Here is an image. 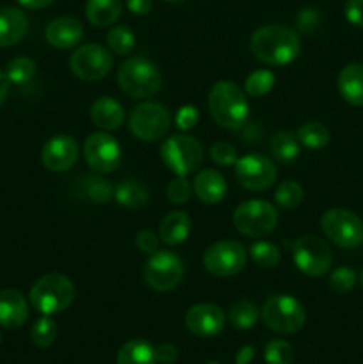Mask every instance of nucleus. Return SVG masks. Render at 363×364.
<instances>
[{
	"label": "nucleus",
	"instance_id": "nucleus-29",
	"mask_svg": "<svg viewBox=\"0 0 363 364\" xmlns=\"http://www.w3.org/2000/svg\"><path fill=\"white\" fill-rule=\"evenodd\" d=\"M228 318H230L231 326L235 329H251L260 320V309L256 308L255 302L242 299V301H237L231 306L230 313H228Z\"/></svg>",
	"mask_w": 363,
	"mask_h": 364
},
{
	"label": "nucleus",
	"instance_id": "nucleus-37",
	"mask_svg": "<svg viewBox=\"0 0 363 364\" xmlns=\"http://www.w3.org/2000/svg\"><path fill=\"white\" fill-rule=\"evenodd\" d=\"M57 338V326L50 316H43V318L36 320V323L31 329V340L36 347L48 348L50 345L56 341Z\"/></svg>",
	"mask_w": 363,
	"mask_h": 364
},
{
	"label": "nucleus",
	"instance_id": "nucleus-34",
	"mask_svg": "<svg viewBox=\"0 0 363 364\" xmlns=\"http://www.w3.org/2000/svg\"><path fill=\"white\" fill-rule=\"evenodd\" d=\"M82 194L96 205H105L114 198L112 185L98 176H88L82 181Z\"/></svg>",
	"mask_w": 363,
	"mask_h": 364
},
{
	"label": "nucleus",
	"instance_id": "nucleus-46",
	"mask_svg": "<svg viewBox=\"0 0 363 364\" xmlns=\"http://www.w3.org/2000/svg\"><path fill=\"white\" fill-rule=\"evenodd\" d=\"M157 363L173 364L178 359V348L173 343H160L155 347Z\"/></svg>",
	"mask_w": 363,
	"mask_h": 364
},
{
	"label": "nucleus",
	"instance_id": "nucleus-5",
	"mask_svg": "<svg viewBox=\"0 0 363 364\" xmlns=\"http://www.w3.org/2000/svg\"><path fill=\"white\" fill-rule=\"evenodd\" d=\"M160 159L171 173L187 178L201 167L205 149L201 142L191 135H173L164 141L160 148Z\"/></svg>",
	"mask_w": 363,
	"mask_h": 364
},
{
	"label": "nucleus",
	"instance_id": "nucleus-21",
	"mask_svg": "<svg viewBox=\"0 0 363 364\" xmlns=\"http://www.w3.org/2000/svg\"><path fill=\"white\" fill-rule=\"evenodd\" d=\"M28 31V18L18 7L0 9V48H7L25 38Z\"/></svg>",
	"mask_w": 363,
	"mask_h": 364
},
{
	"label": "nucleus",
	"instance_id": "nucleus-11",
	"mask_svg": "<svg viewBox=\"0 0 363 364\" xmlns=\"http://www.w3.org/2000/svg\"><path fill=\"white\" fill-rule=\"evenodd\" d=\"M292 258H294L295 267L305 276L320 277L330 272L331 263H333V252L326 240L315 237V235H305L294 244Z\"/></svg>",
	"mask_w": 363,
	"mask_h": 364
},
{
	"label": "nucleus",
	"instance_id": "nucleus-41",
	"mask_svg": "<svg viewBox=\"0 0 363 364\" xmlns=\"http://www.w3.org/2000/svg\"><path fill=\"white\" fill-rule=\"evenodd\" d=\"M167 199H169L173 205H184L191 199L192 196V185L185 180L184 176H177L167 183L166 188Z\"/></svg>",
	"mask_w": 363,
	"mask_h": 364
},
{
	"label": "nucleus",
	"instance_id": "nucleus-51",
	"mask_svg": "<svg viewBox=\"0 0 363 364\" xmlns=\"http://www.w3.org/2000/svg\"><path fill=\"white\" fill-rule=\"evenodd\" d=\"M359 287H362V290H363V270L359 272Z\"/></svg>",
	"mask_w": 363,
	"mask_h": 364
},
{
	"label": "nucleus",
	"instance_id": "nucleus-10",
	"mask_svg": "<svg viewBox=\"0 0 363 364\" xmlns=\"http://www.w3.org/2000/svg\"><path fill=\"white\" fill-rule=\"evenodd\" d=\"M320 228L333 244L354 249L363 244V220L347 208H331L320 217Z\"/></svg>",
	"mask_w": 363,
	"mask_h": 364
},
{
	"label": "nucleus",
	"instance_id": "nucleus-23",
	"mask_svg": "<svg viewBox=\"0 0 363 364\" xmlns=\"http://www.w3.org/2000/svg\"><path fill=\"white\" fill-rule=\"evenodd\" d=\"M338 91L342 98L354 107H363V64L351 63L338 73Z\"/></svg>",
	"mask_w": 363,
	"mask_h": 364
},
{
	"label": "nucleus",
	"instance_id": "nucleus-52",
	"mask_svg": "<svg viewBox=\"0 0 363 364\" xmlns=\"http://www.w3.org/2000/svg\"><path fill=\"white\" fill-rule=\"evenodd\" d=\"M164 2H171V4H177V2H182V0H164Z\"/></svg>",
	"mask_w": 363,
	"mask_h": 364
},
{
	"label": "nucleus",
	"instance_id": "nucleus-45",
	"mask_svg": "<svg viewBox=\"0 0 363 364\" xmlns=\"http://www.w3.org/2000/svg\"><path fill=\"white\" fill-rule=\"evenodd\" d=\"M344 13L349 23L363 27V0H347L344 6Z\"/></svg>",
	"mask_w": 363,
	"mask_h": 364
},
{
	"label": "nucleus",
	"instance_id": "nucleus-47",
	"mask_svg": "<svg viewBox=\"0 0 363 364\" xmlns=\"http://www.w3.org/2000/svg\"><path fill=\"white\" fill-rule=\"evenodd\" d=\"M130 13L134 14H148L153 9V0H125Z\"/></svg>",
	"mask_w": 363,
	"mask_h": 364
},
{
	"label": "nucleus",
	"instance_id": "nucleus-9",
	"mask_svg": "<svg viewBox=\"0 0 363 364\" xmlns=\"http://www.w3.org/2000/svg\"><path fill=\"white\" fill-rule=\"evenodd\" d=\"M185 274V263L177 252L157 251L149 255L142 269L146 284L155 291H169L182 283Z\"/></svg>",
	"mask_w": 363,
	"mask_h": 364
},
{
	"label": "nucleus",
	"instance_id": "nucleus-20",
	"mask_svg": "<svg viewBox=\"0 0 363 364\" xmlns=\"http://www.w3.org/2000/svg\"><path fill=\"white\" fill-rule=\"evenodd\" d=\"M28 318V304L18 290L0 291V326L6 329H18Z\"/></svg>",
	"mask_w": 363,
	"mask_h": 364
},
{
	"label": "nucleus",
	"instance_id": "nucleus-43",
	"mask_svg": "<svg viewBox=\"0 0 363 364\" xmlns=\"http://www.w3.org/2000/svg\"><path fill=\"white\" fill-rule=\"evenodd\" d=\"M320 23V14L317 9H312V7H305L301 9V13L298 14V28L302 32V34H312Z\"/></svg>",
	"mask_w": 363,
	"mask_h": 364
},
{
	"label": "nucleus",
	"instance_id": "nucleus-35",
	"mask_svg": "<svg viewBox=\"0 0 363 364\" xmlns=\"http://www.w3.org/2000/svg\"><path fill=\"white\" fill-rule=\"evenodd\" d=\"M7 80L11 84L23 85L31 82L36 75V63L31 57H14L6 66Z\"/></svg>",
	"mask_w": 363,
	"mask_h": 364
},
{
	"label": "nucleus",
	"instance_id": "nucleus-4",
	"mask_svg": "<svg viewBox=\"0 0 363 364\" xmlns=\"http://www.w3.org/2000/svg\"><path fill=\"white\" fill-rule=\"evenodd\" d=\"M117 85L130 98L146 100L160 91L162 75L146 57H130L117 70Z\"/></svg>",
	"mask_w": 363,
	"mask_h": 364
},
{
	"label": "nucleus",
	"instance_id": "nucleus-14",
	"mask_svg": "<svg viewBox=\"0 0 363 364\" xmlns=\"http://www.w3.org/2000/svg\"><path fill=\"white\" fill-rule=\"evenodd\" d=\"M235 178L246 191L262 192L276 181L278 169L274 162L260 153L241 156L235 164Z\"/></svg>",
	"mask_w": 363,
	"mask_h": 364
},
{
	"label": "nucleus",
	"instance_id": "nucleus-27",
	"mask_svg": "<svg viewBox=\"0 0 363 364\" xmlns=\"http://www.w3.org/2000/svg\"><path fill=\"white\" fill-rule=\"evenodd\" d=\"M148 188L137 180H123L114 188V199L117 205L128 210H139L148 203Z\"/></svg>",
	"mask_w": 363,
	"mask_h": 364
},
{
	"label": "nucleus",
	"instance_id": "nucleus-17",
	"mask_svg": "<svg viewBox=\"0 0 363 364\" xmlns=\"http://www.w3.org/2000/svg\"><path fill=\"white\" fill-rule=\"evenodd\" d=\"M223 309L216 304H194L185 313V326L194 336L214 338L224 329Z\"/></svg>",
	"mask_w": 363,
	"mask_h": 364
},
{
	"label": "nucleus",
	"instance_id": "nucleus-2",
	"mask_svg": "<svg viewBox=\"0 0 363 364\" xmlns=\"http://www.w3.org/2000/svg\"><path fill=\"white\" fill-rule=\"evenodd\" d=\"M209 109L219 127L235 130L249 117L248 95L235 82L219 80L209 92Z\"/></svg>",
	"mask_w": 363,
	"mask_h": 364
},
{
	"label": "nucleus",
	"instance_id": "nucleus-26",
	"mask_svg": "<svg viewBox=\"0 0 363 364\" xmlns=\"http://www.w3.org/2000/svg\"><path fill=\"white\" fill-rule=\"evenodd\" d=\"M269 151L273 159L280 164H292L299 159L301 153V142L298 134L290 130H281L270 137Z\"/></svg>",
	"mask_w": 363,
	"mask_h": 364
},
{
	"label": "nucleus",
	"instance_id": "nucleus-50",
	"mask_svg": "<svg viewBox=\"0 0 363 364\" xmlns=\"http://www.w3.org/2000/svg\"><path fill=\"white\" fill-rule=\"evenodd\" d=\"M9 85H11V82L7 80L6 71L0 70V105H2L4 100H6V96H7V92H9Z\"/></svg>",
	"mask_w": 363,
	"mask_h": 364
},
{
	"label": "nucleus",
	"instance_id": "nucleus-42",
	"mask_svg": "<svg viewBox=\"0 0 363 364\" xmlns=\"http://www.w3.org/2000/svg\"><path fill=\"white\" fill-rule=\"evenodd\" d=\"M174 121H177L178 130H182V132L192 130V128H194L196 124H198V121H199L198 109H196V107H192V105H184L177 112V117H174Z\"/></svg>",
	"mask_w": 363,
	"mask_h": 364
},
{
	"label": "nucleus",
	"instance_id": "nucleus-32",
	"mask_svg": "<svg viewBox=\"0 0 363 364\" xmlns=\"http://www.w3.org/2000/svg\"><path fill=\"white\" fill-rule=\"evenodd\" d=\"M276 84V77L270 70H256L248 75L244 82V92L251 98H262L267 92L273 91Z\"/></svg>",
	"mask_w": 363,
	"mask_h": 364
},
{
	"label": "nucleus",
	"instance_id": "nucleus-1",
	"mask_svg": "<svg viewBox=\"0 0 363 364\" xmlns=\"http://www.w3.org/2000/svg\"><path fill=\"white\" fill-rule=\"evenodd\" d=\"M249 50L267 66L290 64L301 52V41L294 28L285 25H263L253 32Z\"/></svg>",
	"mask_w": 363,
	"mask_h": 364
},
{
	"label": "nucleus",
	"instance_id": "nucleus-36",
	"mask_svg": "<svg viewBox=\"0 0 363 364\" xmlns=\"http://www.w3.org/2000/svg\"><path fill=\"white\" fill-rule=\"evenodd\" d=\"M305 198V191L301 185L294 180H287L283 183L278 185L276 194H274V201L280 208L283 210H294L298 208Z\"/></svg>",
	"mask_w": 363,
	"mask_h": 364
},
{
	"label": "nucleus",
	"instance_id": "nucleus-39",
	"mask_svg": "<svg viewBox=\"0 0 363 364\" xmlns=\"http://www.w3.org/2000/svg\"><path fill=\"white\" fill-rule=\"evenodd\" d=\"M356 281H358V276H356L354 270L349 269V267H338V269H335L333 272H331L327 283H330V288L335 294L344 295L349 294V291L354 288Z\"/></svg>",
	"mask_w": 363,
	"mask_h": 364
},
{
	"label": "nucleus",
	"instance_id": "nucleus-54",
	"mask_svg": "<svg viewBox=\"0 0 363 364\" xmlns=\"http://www.w3.org/2000/svg\"><path fill=\"white\" fill-rule=\"evenodd\" d=\"M0 341H2V333H0Z\"/></svg>",
	"mask_w": 363,
	"mask_h": 364
},
{
	"label": "nucleus",
	"instance_id": "nucleus-40",
	"mask_svg": "<svg viewBox=\"0 0 363 364\" xmlns=\"http://www.w3.org/2000/svg\"><path fill=\"white\" fill-rule=\"evenodd\" d=\"M210 159H212V162L217 164V166L231 167L237 164L238 155L233 144H230V142L226 141H217L214 142L212 148H210Z\"/></svg>",
	"mask_w": 363,
	"mask_h": 364
},
{
	"label": "nucleus",
	"instance_id": "nucleus-8",
	"mask_svg": "<svg viewBox=\"0 0 363 364\" xmlns=\"http://www.w3.org/2000/svg\"><path fill=\"white\" fill-rule=\"evenodd\" d=\"M128 128L144 142L160 141L171 128V114L159 102H144L134 107L128 117Z\"/></svg>",
	"mask_w": 363,
	"mask_h": 364
},
{
	"label": "nucleus",
	"instance_id": "nucleus-15",
	"mask_svg": "<svg viewBox=\"0 0 363 364\" xmlns=\"http://www.w3.org/2000/svg\"><path fill=\"white\" fill-rule=\"evenodd\" d=\"M84 159L96 173H112L121 164V148L110 134L96 132L85 139Z\"/></svg>",
	"mask_w": 363,
	"mask_h": 364
},
{
	"label": "nucleus",
	"instance_id": "nucleus-25",
	"mask_svg": "<svg viewBox=\"0 0 363 364\" xmlns=\"http://www.w3.org/2000/svg\"><path fill=\"white\" fill-rule=\"evenodd\" d=\"M123 11V0H88L85 18L95 27H110Z\"/></svg>",
	"mask_w": 363,
	"mask_h": 364
},
{
	"label": "nucleus",
	"instance_id": "nucleus-16",
	"mask_svg": "<svg viewBox=\"0 0 363 364\" xmlns=\"http://www.w3.org/2000/svg\"><path fill=\"white\" fill-rule=\"evenodd\" d=\"M80 148L71 135H53L45 142L41 151V162L52 173H64L77 164Z\"/></svg>",
	"mask_w": 363,
	"mask_h": 364
},
{
	"label": "nucleus",
	"instance_id": "nucleus-18",
	"mask_svg": "<svg viewBox=\"0 0 363 364\" xmlns=\"http://www.w3.org/2000/svg\"><path fill=\"white\" fill-rule=\"evenodd\" d=\"M84 36V27L75 16H59L50 21L45 28V39L53 48L68 50L80 43Z\"/></svg>",
	"mask_w": 363,
	"mask_h": 364
},
{
	"label": "nucleus",
	"instance_id": "nucleus-33",
	"mask_svg": "<svg viewBox=\"0 0 363 364\" xmlns=\"http://www.w3.org/2000/svg\"><path fill=\"white\" fill-rule=\"evenodd\" d=\"M249 256L262 269H274L281 259V251L273 242L258 240L249 245Z\"/></svg>",
	"mask_w": 363,
	"mask_h": 364
},
{
	"label": "nucleus",
	"instance_id": "nucleus-28",
	"mask_svg": "<svg viewBox=\"0 0 363 364\" xmlns=\"http://www.w3.org/2000/svg\"><path fill=\"white\" fill-rule=\"evenodd\" d=\"M116 364H157L155 347L144 340L127 341L117 352Z\"/></svg>",
	"mask_w": 363,
	"mask_h": 364
},
{
	"label": "nucleus",
	"instance_id": "nucleus-6",
	"mask_svg": "<svg viewBox=\"0 0 363 364\" xmlns=\"http://www.w3.org/2000/svg\"><path fill=\"white\" fill-rule=\"evenodd\" d=\"M260 318L270 331L278 334H294L305 326L306 311L301 302L292 295H273L263 302Z\"/></svg>",
	"mask_w": 363,
	"mask_h": 364
},
{
	"label": "nucleus",
	"instance_id": "nucleus-19",
	"mask_svg": "<svg viewBox=\"0 0 363 364\" xmlns=\"http://www.w3.org/2000/svg\"><path fill=\"white\" fill-rule=\"evenodd\" d=\"M228 185L223 174L216 169H201L194 178L192 192L205 205H216L226 196Z\"/></svg>",
	"mask_w": 363,
	"mask_h": 364
},
{
	"label": "nucleus",
	"instance_id": "nucleus-12",
	"mask_svg": "<svg viewBox=\"0 0 363 364\" xmlns=\"http://www.w3.org/2000/svg\"><path fill=\"white\" fill-rule=\"evenodd\" d=\"M248 263L244 245L235 240H221L210 245L203 255V265L216 277H230L242 272Z\"/></svg>",
	"mask_w": 363,
	"mask_h": 364
},
{
	"label": "nucleus",
	"instance_id": "nucleus-44",
	"mask_svg": "<svg viewBox=\"0 0 363 364\" xmlns=\"http://www.w3.org/2000/svg\"><path fill=\"white\" fill-rule=\"evenodd\" d=\"M159 237L149 230H141L135 235V245L139 251L146 252V255H153L159 251Z\"/></svg>",
	"mask_w": 363,
	"mask_h": 364
},
{
	"label": "nucleus",
	"instance_id": "nucleus-38",
	"mask_svg": "<svg viewBox=\"0 0 363 364\" xmlns=\"http://www.w3.org/2000/svg\"><path fill=\"white\" fill-rule=\"evenodd\" d=\"M263 359L267 364H292L294 361V348L285 340H273L265 345Z\"/></svg>",
	"mask_w": 363,
	"mask_h": 364
},
{
	"label": "nucleus",
	"instance_id": "nucleus-48",
	"mask_svg": "<svg viewBox=\"0 0 363 364\" xmlns=\"http://www.w3.org/2000/svg\"><path fill=\"white\" fill-rule=\"evenodd\" d=\"M253 355H255V348L251 347V345H246V347H242L241 350H238L237 354V364H249L251 363Z\"/></svg>",
	"mask_w": 363,
	"mask_h": 364
},
{
	"label": "nucleus",
	"instance_id": "nucleus-24",
	"mask_svg": "<svg viewBox=\"0 0 363 364\" xmlns=\"http://www.w3.org/2000/svg\"><path fill=\"white\" fill-rule=\"evenodd\" d=\"M192 231V220L182 210L169 212L162 219L159 228V238L166 245H180L189 238Z\"/></svg>",
	"mask_w": 363,
	"mask_h": 364
},
{
	"label": "nucleus",
	"instance_id": "nucleus-49",
	"mask_svg": "<svg viewBox=\"0 0 363 364\" xmlns=\"http://www.w3.org/2000/svg\"><path fill=\"white\" fill-rule=\"evenodd\" d=\"M53 0H18V4L25 7V9H43L48 7Z\"/></svg>",
	"mask_w": 363,
	"mask_h": 364
},
{
	"label": "nucleus",
	"instance_id": "nucleus-31",
	"mask_svg": "<svg viewBox=\"0 0 363 364\" xmlns=\"http://www.w3.org/2000/svg\"><path fill=\"white\" fill-rule=\"evenodd\" d=\"M107 45L116 55H128L135 48V34L127 25H116L107 34Z\"/></svg>",
	"mask_w": 363,
	"mask_h": 364
},
{
	"label": "nucleus",
	"instance_id": "nucleus-30",
	"mask_svg": "<svg viewBox=\"0 0 363 364\" xmlns=\"http://www.w3.org/2000/svg\"><path fill=\"white\" fill-rule=\"evenodd\" d=\"M298 139L302 146L310 149H322L330 144V130L319 121H310L299 127Z\"/></svg>",
	"mask_w": 363,
	"mask_h": 364
},
{
	"label": "nucleus",
	"instance_id": "nucleus-53",
	"mask_svg": "<svg viewBox=\"0 0 363 364\" xmlns=\"http://www.w3.org/2000/svg\"><path fill=\"white\" fill-rule=\"evenodd\" d=\"M205 364H219V363H216V361H210V363H205Z\"/></svg>",
	"mask_w": 363,
	"mask_h": 364
},
{
	"label": "nucleus",
	"instance_id": "nucleus-7",
	"mask_svg": "<svg viewBox=\"0 0 363 364\" xmlns=\"http://www.w3.org/2000/svg\"><path fill=\"white\" fill-rule=\"evenodd\" d=\"M233 224L235 230L244 237H267L278 224V210L263 199H251L235 208Z\"/></svg>",
	"mask_w": 363,
	"mask_h": 364
},
{
	"label": "nucleus",
	"instance_id": "nucleus-3",
	"mask_svg": "<svg viewBox=\"0 0 363 364\" xmlns=\"http://www.w3.org/2000/svg\"><path fill=\"white\" fill-rule=\"evenodd\" d=\"M75 295L77 290L70 277L53 272L45 274L32 284L28 299L34 309L43 315L52 316L70 308L75 301Z\"/></svg>",
	"mask_w": 363,
	"mask_h": 364
},
{
	"label": "nucleus",
	"instance_id": "nucleus-22",
	"mask_svg": "<svg viewBox=\"0 0 363 364\" xmlns=\"http://www.w3.org/2000/svg\"><path fill=\"white\" fill-rule=\"evenodd\" d=\"M91 121L102 130H117L125 121L123 105L110 96H102L93 102Z\"/></svg>",
	"mask_w": 363,
	"mask_h": 364
},
{
	"label": "nucleus",
	"instance_id": "nucleus-13",
	"mask_svg": "<svg viewBox=\"0 0 363 364\" xmlns=\"http://www.w3.org/2000/svg\"><path fill=\"white\" fill-rule=\"evenodd\" d=\"M70 68L75 77L85 82H95L107 77L112 70V55L98 43L82 45L71 53Z\"/></svg>",
	"mask_w": 363,
	"mask_h": 364
}]
</instances>
